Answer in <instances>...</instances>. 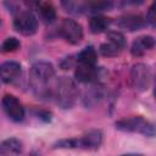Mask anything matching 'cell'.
<instances>
[{
    "mask_svg": "<svg viewBox=\"0 0 156 156\" xmlns=\"http://www.w3.org/2000/svg\"><path fill=\"white\" fill-rule=\"evenodd\" d=\"M55 68L48 61H38L29 71V84L38 99L52 98L55 87Z\"/></svg>",
    "mask_w": 156,
    "mask_h": 156,
    "instance_id": "cell-1",
    "label": "cell"
},
{
    "mask_svg": "<svg viewBox=\"0 0 156 156\" xmlns=\"http://www.w3.org/2000/svg\"><path fill=\"white\" fill-rule=\"evenodd\" d=\"M79 95L78 87L72 78L60 77L55 82L52 98H55L58 106L62 108H71L74 106Z\"/></svg>",
    "mask_w": 156,
    "mask_h": 156,
    "instance_id": "cell-2",
    "label": "cell"
},
{
    "mask_svg": "<svg viewBox=\"0 0 156 156\" xmlns=\"http://www.w3.org/2000/svg\"><path fill=\"white\" fill-rule=\"evenodd\" d=\"M116 129L121 132H128V133H139L146 136H154L155 135V127L151 122L145 119L141 116L129 117V118H122L115 123Z\"/></svg>",
    "mask_w": 156,
    "mask_h": 156,
    "instance_id": "cell-3",
    "label": "cell"
},
{
    "mask_svg": "<svg viewBox=\"0 0 156 156\" xmlns=\"http://www.w3.org/2000/svg\"><path fill=\"white\" fill-rule=\"evenodd\" d=\"M13 28L22 35H33L38 29V20L32 11H20L15 16Z\"/></svg>",
    "mask_w": 156,
    "mask_h": 156,
    "instance_id": "cell-4",
    "label": "cell"
},
{
    "mask_svg": "<svg viewBox=\"0 0 156 156\" xmlns=\"http://www.w3.org/2000/svg\"><path fill=\"white\" fill-rule=\"evenodd\" d=\"M152 79L151 69L145 63H135L130 71V80L133 87L139 91H145L149 89Z\"/></svg>",
    "mask_w": 156,
    "mask_h": 156,
    "instance_id": "cell-5",
    "label": "cell"
},
{
    "mask_svg": "<svg viewBox=\"0 0 156 156\" xmlns=\"http://www.w3.org/2000/svg\"><path fill=\"white\" fill-rule=\"evenodd\" d=\"M58 32L61 37L72 45L80 43V40L83 39V28L74 20H63L58 27Z\"/></svg>",
    "mask_w": 156,
    "mask_h": 156,
    "instance_id": "cell-6",
    "label": "cell"
},
{
    "mask_svg": "<svg viewBox=\"0 0 156 156\" xmlns=\"http://www.w3.org/2000/svg\"><path fill=\"white\" fill-rule=\"evenodd\" d=\"M1 107L6 116L13 122H21L24 118V107L15 95L6 94L1 100Z\"/></svg>",
    "mask_w": 156,
    "mask_h": 156,
    "instance_id": "cell-7",
    "label": "cell"
},
{
    "mask_svg": "<svg viewBox=\"0 0 156 156\" xmlns=\"http://www.w3.org/2000/svg\"><path fill=\"white\" fill-rule=\"evenodd\" d=\"M22 74V67L16 61H6L0 65V79L4 83H13L20 79Z\"/></svg>",
    "mask_w": 156,
    "mask_h": 156,
    "instance_id": "cell-8",
    "label": "cell"
},
{
    "mask_svg": "<svg viewBox=\"0 0 156 156\" xmlns=\"http://www.w3.org/2000/svg\"><path fill=\"white\" fill-rule=\"evenodd\" d=\"M98 76H99V72L95 66L78 63L74 71V77L80 83H93L98 79Z\"/></svg>",
    "mask_w": 156,
    "mask_h": 156,
    "instance_id": "cell-9",
    "label": "cell"
},
{
    "mask_svg": "<svg viewBox=\"0 0 156 156\" xmlns=\"http://www.w3.org/2000/svg\"><path fill=\"white\" fill-rule=\"evenodd\" d=\"M155 46V39L151 35H143L136 38L132 46H130V52L133 56H143L146 51L151 50Z\"/></svg>",
    "mask_w": 156,
    "mask_h": 156,
    "instance_id": "cell-10",
    "label": "cell"
},
{
    "mask_svg": "<svg viewBox=\"0 0 156 156\" xmlns=\"http://www.w3.org/2000/svg\"><path fill=\"white\" fill-rule=\"evenodd\" d=\"M118 27L122 28V29H126V30H129V32H133V30H139L141 29L146 22L145 20L139 16V15H126L123 17H121L117 22Z\"/></svg>",
    "mask_w": 156,
    "mask_h": 156,
    "instance_id": "cell-11",
    "label": "cell"
},
{
    "mask_svg": "<svg viewBox=\"0 0 156 156\" xmlns=\"http://www.w3.org/2000/svg\"><path fill=\"white\" fill-rule=\"evenodd\" d=\"M22 141L17 138H9L0 143V156H17L22 152Z\"/></svg>",
    "mask_w": 156,
    "mask_h": 156,
    "instance_id": "cell-12",
    "label": "cell"
},
{
    "mask_svg": "<svg viewBox=\"0 0 156 156\" xmlns=\"http://www.w3.org/2000/svg\"><path fill=\"white\" fill-rule=\"evenodd\" d=\"M80 141H82V149L85 150H96L102 141V133L98 129L90 130L87 134H84L83 136H80Z\"/></svg>",
    "mask_w": 156,
    "mask_h": 156,
    "instance_id": "cell-13",
    "label": "cell"
},
{
    "mask_svg": "<svg viewBox=\"0 0 156 156\" xmlns=\"http://www.w3.org/2000/svg\"><path fill=\"white\" fill-rule=\"evenodd\" d=\"M104 99V90L100 85H91L89 89H87L84 94V105L87 107H93L98 105Z\"/></svg>",
    "mask_w": 156,
    "mask_h": 156,
    "instance_id": "cell-14",
    "label": "cell"
},
{
    "mask_svg": "<svg viewBox=\"0 0 156 156\" xmlns=\"http://www.w3.org/2000/svg\"><path fill=\"white\" fill-rule=\"evenodd\" d=\"M110 24H111V18L102 16V15H94L89 21L90 32L94 34H100V33L106 32Z\"/></svg>",
    "mask_w": 156,
    "mask_h": 156,
    "instance_id": "cell-15",
    "label": "cell"
},
{
    "mask_svg": "<svg viewBox=\"0 0 156 156\" xmlns=\"http://www.w3.org/2000/svg\"><path fill=\"white\" fill-rule=\"evenodd\" d=\"M35 6L43 22L52 23L56 20V9L51 2H35Z\"/></svg>",
    "mask_w": 156,
    "mask_h": 156,
    "instance_id": "cell-16",
    "label": "cell"
},
{
    "mask_svg": "<svg viewBox=\"0 0 156 156\" xmlns=\"http://www.w3.org/2000/svg\"><path fill=\"white\" fill-rule=\"evenodd\" d=\"M77 61L80 65H88V66H95L98 62V52L94 46L89 45L85 46L83 50H80L77 55Z\"/></svg>",
    "mask_w": 156,
    "mask_h": 156,
    "instance_id": "cell-17",
    "label": "cell"
},
{
    "mask_svg": "<svg viewBox=\"0 0 156 156\" xmlns=\"http://www.w3.org/2000/svg\"><path fill=\"white\" fill-rule=\"evenodd\" d=\"M107 41L112 43L113 45H116L121 50H123L126 48V39H124V35L121 32H117V30L107 32Z\"/></svg>",
    "mask_w": 156,
    "mask_h": 156,
    "instance_id": "cell-18",
    "label": "cell"
},
{
    "mask_svg": "<svg viewBox=\"0 0 156 156\" xmlns=\"http://www.w3.org/2000/svg\"><path fill=\"white\" fill-rule=\"evenodd\" d=\"M20 46H21L20 40L15 37H10V38H6L4 40V43L0 46V51H2V52H13V51L18 50Z\"/></svg>",
    "mask_w": 156,
    "mask_h": 156,
    "instance_id": "cell-19",
    "label": "cell"
},
{
    "mask_svg": "<svg viewBox=\"0 0 156 156\" xmlns=\"http://www.w3.org/2000/svg\"><path fill=\"white\" fill-rule=\"evenodd\" d=\"M99 51H100V54H101L102 56H106V57H115V56H117L122 50L118 49V48H117L116 45H113L112 43L106 41V43H102V44L100 45Z\"/></svg>",
    "mask_w": 156,
    "mask_h": 156,
    "instance_id": "cell-20",
    "label": "cell"
},
{
    "mask_svg": "<svg viewBox=\"0 0 156 156\" xmlns=\"http://www.w3.org/2000/svg\"><path fill=\"white\" fill-rule=\"evenodd\" d=\"M145 22L151 24L152 27H155L156 24V12H155V2L150 6L147 13H146V17H145Z\"/></svg>",
    "mask_w": 156,
    "mask_h": 156,
    "instance_id": "cell-21",
    "label": "cell"
},
{
    "mask_svg": "<svg viewBox=\"0 0 156 156\" xmlns=\"http://www.w3.org/2000/svg\"><path fill=\"white\" fill-rule=\"evenodd\" d=\"M121 156H143L141 154H126V155H121Z\"/></svg>",
    "mask_w": 156,
    "mask_h": 156,
    "instance_id": "cell-22",
    "label": "cell"
}]
</instances>
